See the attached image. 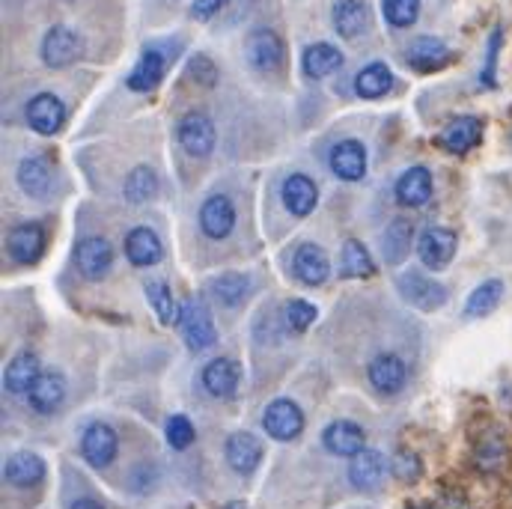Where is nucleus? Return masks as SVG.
Masks as SVG:
<instances>
[{"instance_id": "nucleus-8", "label": "nucleus", "mask_w": 512, "mask_h": 509, "mask_svg": "<svg viewBox=\"0 0 512 509\" xmlns=\"http://www.w3.org/2000/svg\"><path fill=\"white\" fill-rule=\"evenodd\" d=\"M236 227V206L227 194H212L203 200L200 206V230L215 239V242H224Z\"/></svg>"}, {"instance_id": "nucleus-26", "label": "nucleus", "mask_w": 512, "mask_h": 509, "mask_svg": "<svg viewBox=\"0 0 512 509\" xmlns=\"http://www.w3.org/2000/svg\"><path fill=\"white\" fill-rule=\"evenodd\" d=\"M242 382V367L230 358H215L203 367V387L215 399H230Z\"/></svg>"}, {"instance_id": "nucleus-46", "label": "nucleus", "mask_w": 512, "mask_h": 509, "mask_svg": "<svg viewBox=\"0 0 512 509\" xmlns=\"http://www.w3.org/2000/svg\"><path fill=\"white\" fill-rule=\"evenodd\" d=\"M72 509H105L99 501H90V498H81V501H75Z\"/></svg>"}, {"instance_id": "nucleus-39", "label": "nucleus", "mask_w": 512, "mask_h": 509, "mask_svg": "<svg viewBox=\"0 0 512 509\" xmlns=\"http://www.w3.org/2000/svg\"><path fill=\"white\" fill-rule=\"evenodd\" d=\"M164 438H167V444H170L173 450H188V447L194 444V438H197V429H194L191 417L173 414V417L167 420V426H164Z\"/></svg>"}, {"instance_id": "nucleus-42", "label": "nucleus", "mask_w": 512, "mask_h": 509, "mask_svg": "<svg viewBox=\"0 0 512 509\" xmlns=\"http://www.w3.org/2000/svg\"><path fill=\"white\" fill-rule=\"evenodd\" d=\"M188 78L197 81L200 87H215L218 84V66L206 54H194L188 60Z\"/></svg>"}, {"instance_id": "nucleus-20", "label": "nucleus", "mask_w": 512, "mask_h": 509, "mask_svg": "<svg viewBox=\"0 0 512 509\" xmlns=\"http://www.w3.org/2000/svg\"><path fill=\"white\" fill-rule=\"evenodd\" d=\"M483 140V123L477 117H456L441 131L438 143L450 155H468L477 143Z\"/></svg>"}, {"instance_id": "nucleus-3", "label": "nucleus", "mask_w": 512, "mask_h": 509, "mask_svg": "<svg viewBox=\"0 0 512 509\" xmlns=\"http://www.w3.org/2000/svg\"><path fill=\"white\" fill-rule=\"evenodd\" d=\"M396 289H399V295H402L411 307H417V310H423V313L438 310V307L447 304V298H450V292H447L444 283H438V280H432V277H426V274H420V271H405V274L396 280Z\"/></svg>"}, {"instance_id": "nucleus-36", "label": "nucleus", "mask_w": 512, "mask_h": 509, "mask_svg": "<svg viewBox=\"0 0 512 509\" xmlns=\"http://www.w3.org/2000/svg\"><path fill=\"white\" fill-rule=\"evenodd\" d=\"M411 239H414V230L408 221H390V227L384 230L382 236V254L390 265H399L408 251H411Z\"/></svg>"}, {"instance_id": "nucleus-2", "label": "nucleus", "mask_w": 512, "mask_h": 509, "mask_svg": "<svg viewBox=\"0 0 512 509\" xmlns=\"http://www.w3.org/2000/svg\"><path fill=\"white\" fill-rule=\"evenodd\" d=\"M84 57V39L78 30L57 24L45 33L42 39V63L48 69H66L72 63H78Z\"/></svg>"}, {"instance_id": "nucleus-5", "label": "nucleus", "mask_w": 512, "mask_h": 509, "mask_svg": "<svg viewBox=\"0 0 512 509\" xmlns=\"http://www.w3.org/2000/svg\"><path fill=\"white\" fill-rule=\"evenodd\" d=\"M262 429L274 441H295L304 432V411L292 399H274L262 411Z\"/></svg>"}, {"instance_id": "nucleus-6", "label": "nucleus", "mask_w": 512, "mask_h": 509, "mask_svg": "<svg viewBox=\"0 0 512 509\" xmlns=\"http://www.w3.org/2000/svg\"><path fill=\"white\" fill-rule=\"evenodd\" d=\"M459 251V236L447 227H426L417 239L420 262L429 271H444Z\"/></svg>"}, {"instance_id": "nucleus-10", "label": "nucleus", "mask_w": 512, "mask_h": 509, "mask_svg": "<svg viewBox=\"0 0 512 509\" xmlns=\"http://www.w3.org/2000/svg\"><path fill=\"white\" fill-rule=\"evenodd\" d=\"M75 265H78V271L87 280H102L111 271V265H114V248H111V242L102 239V236L81 239L78 248H75Z\"/></svg>"}, {"instance_id": "nucleus-19", "label": "nucleus", "mask_w": 512, "mask_h": 509, "mask_svg": "<svg viewBox=\"0 0 512 509\" xmlns=\"http://www.w3.org/2000/svg\"><path fill=\"white\" fill-rule=\"evenodd\" d=\"M384 477H387V462L379 450H361L352 465H349V480L358 492H376L382 489Z\"/></svg>"}, {"instance_id": "nucleus-47", "label": "nucleus", "mask_w": 512, "mask_h": 509, "mask_svg": "<svg viewBox=\"0 0 512 509\" xmlns=\"http://www.w3.org/2000/svg\"><path fill=\"white\" fill-rule=\"evenodd\" d=\"M224 509H248V504H242V501H233V504H227Z\"/></svg>"}, {"instance_id": "nucleus-7", "label": "nucleus", "mask_w": 512, "mask_h": 509, "mask_svg": "<svg viewBox=\"0 0 512 509\" xmlns=\"http://www.w3.org/2000/svg\"><path fill=\"white\" fill-rule=\"evenodd\" d=\"M18 188L30 197V200H48L57 188V170L48 158L30 155L18 164Z\"/></svg>"}, {"instance_id": "nucleus-23", "label": "nucleus", "mask_w": 512, "mask_h": 509, "mask_svg": "<svg viewBox=\"0 0 512 509\" xmlns=\"http://www.w3.org/2000/svg\"><path fill=\"white\" fill-rule=\"evenodd\" d=\"M334 30L343 39H361L370 30V6L364 0H337L334 3Z\"/></svg>"}, {"instance_id": "nucleus-33", "label": "nucleus", "mask_w": 512, "mask_h": 509, "mask_svg": "<svg viewBox=\"0 0 512 509\" xmlns=\"http://www.w3.org/2000/svg\"><path fill=\"white\" fill-rule=\"evenodd\" d=\"M390 87H393V72H390V66L382 63V60L364 66L358 72V78H355V93L361 99H382V96L390 93Z\"/></svg>"}, {"instance_id": "nucleus-28", "label": "nucleus", "mask_w": 512, "mask_h": 509, "mask_svg": "<svg viewBox=\"0 0 512 509\" xmlns=\"http://www.w3.org/2000/svg\"><path fill=\"white\" fill-rule=\"evenodd\" d=\"M42 251H45V230H42V224L27 221V224H18L9 233V254L15 256V262L33 265L42 256Z\"/></svg>"}, {"instance_id": "nucleus-14", "label": "nucleus", "mask_w": 512, "mask_h": 509, "mask_svg": "<svg viewBox=\"0 0 512 509\" xmlns=\"http://www.w3.org/2000/svg\"><path fill=\"white\" fill-rule=\"evenodd\" d=\"M367 379H370L376 393H382V396H396V393L405 387V382H408V367H405V361H402L399 355L384 352V355L370 361Z\"/></svg>"}, {"instance_id": "nucleus-38", "label": "nucleus", "mask_w": 512, "mask_h": 509, "mask_svg": "<svg viewBox=\"0 0 512 509\" xmlns=\"http://www.w3.org/2000/svg\"><path fill=\"white\" fill-rule=\"evenodd\" d=\"M146 298H149V304H152V313H155L164 325H170V322L176 319V310H179V307H176V301H173L167 283L149 280V283H146Z\"/></svg>"}, {"instance_id": "nucleus-15", "label": "nucleus", "mask_w": 512, "mask_h": 509, "mask_svg": "<svg viewBox=\"0 0 512 509\" xmlns=\"http://www.w3.org/2000/svg\"><path fill=\"white\" fill-rule=\"evenodd\" d=\"M292 274L307 283V286H322L328 277H331V262H328V254L313 245V242H304L295 248V256H292Z\"/></svg>"}, {"instance_id": "nucleus-30", "label": "nucleus", "mask_w": 512, "mask_h": 509, "mask_svg": "<svg viewBox=\"0 0 512 509\" xmlns=\"http://www.w3.org/2000/svg\"><path fill=\"white\" fill-rule=\"evenodd\" d=\"M429 197H432L429 167H408L396 182V200L408 209H417V206L429 203Z\"/></svg>"}, {"instance_id": "nucleus-25", "label": "nucleus", "mask_w": 512, "mask_h": 509, "mask_svg": "<svg viewBox=\"0 0 512 509\" xmlns=\"http://www.w3.org/2000/svg\"><path fill=\"white\" fill-rule=\"evenodd\" d=\"M42 477H45V462L30 450L12 453L3 465V480L15 489H30L36 483H42Z\"/></svg>"}, {"instance_id": "nucleus-24", "label": "nucleus", "mask_w": 512, "mask_h": 509, "mask_svg": "<svg viewBox=\"0 0 512 509\" xmlns=\"http://www.w3.org/2000/svg\"><path fill=\"white\" fill-rule=\"evenodd\" d=\"M340 66H343V51L337 45H328V42H313L301 54V72L310 81H322V78L334 75Z\"/></svg>"}, {"instance_id": "nucleus-21", "label": "nucleus", "mask_w": 512, "mask_h": 509, "mask_svg": "<svg viewBox=\"0 0 512 509\" xmlns=\"http://www.w3.org/2000/svg\"><path fill=\"white\" fill-rule=\"evenodd\" d=\"M66 399V379L57 370H42V376L27 393V402L36 414H54Z\"/></svg>"}, {"instance_id": "nucleus-1", "label": "nucleus", "mask_w": 512, "mask_h": 509, "mask_svg": "<svg viewBox=\"0 0 512 509\" xmlns=\"http://www.w3.org/2000/svg\"><path fill=\"white\" fill-rule=\"evenodd\" d=\"M179 331H182V340L191 352H206L218 343L212 313L200 298H191L179 307Z\"/></svg>"}, {"instance_id": "nucleus-22", "label": "nucleus", "mask_w": 512, "mask_h": 509, "mask_svg": "<svg viewBox=\"0 0 512 509\" xmlns=\"http://www.w3.org/2000/svg\"><path fill=\"white\" fill-rule=\"evenodd\" d=\"M319 203V188L307 173H292L283 182V206L295 215V218H307Z\"/></svg>"}, {"instance_id": "nucleus-11", "label": "nucleus", "mask_w": 512, "mask_h": 509, "mask_svg": "<svg viewBox=\"0 0 512 509\" xmlns=\"http://www.w3.org/2000/svg\"><path fill=\"white\" fill-rule=\"evenodd\" d=\"M24 117L36 134H57L66 123V105L54 93H39L27 102Z\"/></svg>"}, {"instance_id": "nucleus-45", "label": "nucleus", "mask_w": 512, "mask_h": 509, "mask_svg": "<svg viewBox=\"0 0 512 509\" xmlns=\"http://www.w3.org/2000/svg\"><path fill=\"white\" fill-rule=\"evenodd\" d=\"M227 0H194V6H191V15L197 18V21H206V18H212L221 6H224Z\"/></svg>"}, {"instance_id": "nucleus-41", "label": "nucleus", "mask_w": 512, "mask_h": 509, "mask_svg": "<svg viewBox=\"0 0 512 509\" xmlns=\"http://www.w3.org/2000/svg\"><path fill=\"white\" fill-rule=\"evenodd\" d=\"M316 316H319V310H316L310 301H304V298L289 301V304H286V310H283V319H286V325H289L295 334L307 331V328L316 322Z\"/></svg>"}, {"instance_id": "nucleus-31", "label": "nucleus", "mask_w": 512, "mask_h": 509, "mask_svg": "<svg viewBox=\"0 0 512 509\" xmlns=\"http://www.w3.org/2000/svg\"><path fill=\"white\" fill-rule=\"evenodd\" d=\"M126 256L137 268H149V265L161 262L164 248H161V239L155 236V230L152 227H134L126 236Z\"/></svg>"}, {"instance_id": "nucleus-4", "label": "nucleus", "mask_w": 512, "mask_h": 509, "mask_svg": "<svg viewBox=\"0 0 512 509\" xmlns=\"http://www.w3.org/2000/svg\"><path fill=\"white\" fill-rule=\"evenodd\" d=\"M176 137L182 143V149L194 158H206L212 155L215 143H218V131H215V123L209 114L203 111H191L179 120L176 126Z\"/></svg>"}, {"instance_id": "nucleus-35", "label": "nucleus", "mask_w": 512, "mask_h": 509, "mask_svg": "<svg viewBox=\"0 0 512 509\" xmlns=\"http://www.w3.org/2000/svg\"><path fill=\"white\" fill-rule=\"evenodd\" d=\"M340 271L343 277H373L376 274V262H373V254L364 248V242L358 239H349L343 245V254H340Z\"/></svg>"}, {"instance_id": "nucleus-9", "label": "nucleus", "mask_w": 512, "mask_h": 509, "mask_svg": "<svg viewBox=\"0 0 512 509\" xmlns=\"http://www.w3.org/2000/svg\"><path fill=\"white\" fill-rule=\"evenodd\" d=\"M245 60L256 72H274L283 63V42L274 30H254L245 42Z\"/></svg>"}, {"instance_id": "nucleus-12", "label": "nucleus", "mask_w": 512, "mask_h": 509, "mask_svg": "<svg viewBox=\"0 0 512 509\" xmlns=\"http://www.w3.org/2000/svg\"><path fill=\"white\" fill-rule=\"evenodd\" d=\"M322 444H325L328 453H334L340 459H355L361 450H367V435L352 420H334L331 426H325Z\"/></svg>"}, {"instance_id": "nucleus-16", "label": "nucleus", "mask_w": 512, "mask_h": 509, "mask_svg": "<svg viewBox=\"0 0 512 509\" xmlns=\"http://www.w3.org/2000/svg\"><path fill=\"white\" fill-rule=\"evenodd\" d=\"M224 459H227V465L236 474L248 477V474H254L256 468H259V462H262V444L256 441L251 432H233L224 441Z\"/></svg>"}, {"instance_id": "nucleus-18", "label": "nucleus", "mask_w": 512, "mask_h": 509, "mask_svg": "<svg viewBox=\"0 0 512 509\" xmlns=\"http://www.w3.org/2000/svg\"><path fill=\"white\" fill-rule=\"evenodd\" d=\"M331 170L343 182H358L367 173V149L361 140H340L331 149Z\"/></svg>"}, {"instance_id": "nucleus-13", "label": "nucleus", "mask_w": 512, "mask_h": 509, "mask_svg": "<svg viewBox=\"0 0 512 509\" xmlns=\"http://www.w3.org/2000/svg\"><path fill=\"white\" fill-rule=\"evenodd\" d=\"M117 432L108 423H93L81 435V456L93 468H108L117 459Z\"/></svg>"}, {"instance_id": "nucleus-40", "label": "nucleus", "mask_w": 512, "mask_h": 509, "mask_svg": "<svg viewBox=\"0 0 512 509\" xmlns=\"http://www.w3.org/2000/svg\"><path fill=\"white\" fill-rule=\"evenodd\" d=\"M382 12L390 27H411L420 15V0H382Z\"/></svg>"}, {"instance_id": "nucleus-34", "label": "nucleus", "mask_w": 512, "mask_h": 509, "mask_svg": "<svg viewBox=\"0 0 512 509\" xmlns=\"http://www.w3.org/2000/svg\"><path fill=\"white\" fill-rule=\"evenodd\" d=\"M155 194H158V176H155V170L146 167V164L134 167L126 176L123 197H126L128 203H134V206H143V203H149Z\"/></svg>"}, {"instance_id": "nucleus-32", "label": "nucleus", "mask_w": 512, "mask_h": 509, "mask_svg": "<svg viewBox=\"0 0 512 509\" xmlns=\"http://www.w3.org/2000/svg\"><path fill=\"white\" fill-rule=\"evenodd\" d=\"M504 280L492 277V280H483L465 301V319H486L489 313H495V307L504 301Z\"/></svg>"}, {"instance_id": "nucleus-43", "label": "nucleus", "mask_w": 512, "mask_h": 509, "mask_svg": "<svg viewBox=\"0 0 512 509\" xmlns=\"http://www.w3.org/2000/svg\"><path fill=\"white\" fill-rule=\"evenodd\" d=\"M501 39H504V33H501V27H498V30L492 33V39H489V54H486V66H483V84H486V87H495V69H498Z\"/></svg>"}, {"instance_id": "nucleus-44", "label": "nucleus", "mask_w": 512, "mask_h": 509, "mask_svg": "<svg viewBox=\"0 0 512 509\" xmlns=\"http://www.w3.org/2000/svg\"><path fill=\"white\" fill-rule=\"evenodd\" d=\"M393 474L405 483H414L420 477V459L414 453H399L393 462Z\"/></svg>"}, {"instance_id": "nucleus-37", "label": "nucleus", "mask_w": 512, "mask_h": 509, "mask_svg": "<svg viewBox=\"0 0 512 509\" xmlns=\"http://www.w3.org/2000/svg\"><path fill=\"white\" fill-rule=\"evenodd\" d=\"M251 295V280L245 274H221L212 280V298L221 307H236Z\"/></svg>"}, {"instance_id": "nucleus-17", "label": "nucleus", "mask_w": 512, "mask_h": 509, "mask_svg": "<svg viewBox=\"0 0 512 509\" xmlns=\"http://www.w3.org/2000/svg\"><path fill=\"white\" fill-rule=\"evenodd\" d=\"M447 60H450V48L438 36H417L405 48V63L414 72H438L447 66Z\"/></svg>"}, {"instance_id": "nucleus-29", "label": "nucleus", "mask_w": 512, "mask_h": 509, "mask_svg": "<svg viewBox=\"0 0 512 509\" xmlns=\"http://www.w3.org/2000/svg\"><path fill=\"white\" fill-rule=\"evenodd\" d=\"M164 72H167V57L161 51H155V48H146L143 57L137 60V66L128 75V90H134V93H152L161 84Z\"/></svg>"}, {"instance_id": "nucleus-27", "label": "nucleus", "mask_w": 512, "mask_h": 509, "mask_svg": "<svg viewBox=\"0 0 512 509\" xmlns=\"http://www.w3.org/2000/svg\"><path fill=\"white\" fill-rule=\"evenodd\" d=\"M42 376V364L33 352H18L9 364H6V373H3V387L6 393L12 396H27L30 387L36 384V379Z\"/></svg>"}]
</instances>
